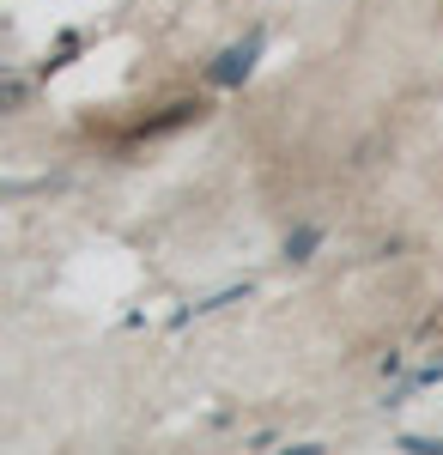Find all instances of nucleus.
Segmentation results:
<instances>
[{
  "instance_id": "f257e3e1",
  "label": "nucleus",
  "mask_w": 443,
  "mask_h": 455,
  "mask_svg": "<svg viewBox=\"0 0 443 455\" xmlns=\"http://www.w3.org/2000/svg\"><path fill=\"white\" fill-rule=\"evenodd\" d=\"M249 61H255V43H243V49H225V55H219V68H213V79H219V85H238L243 73H249Z\"/></svg>"
}]
</instances>
